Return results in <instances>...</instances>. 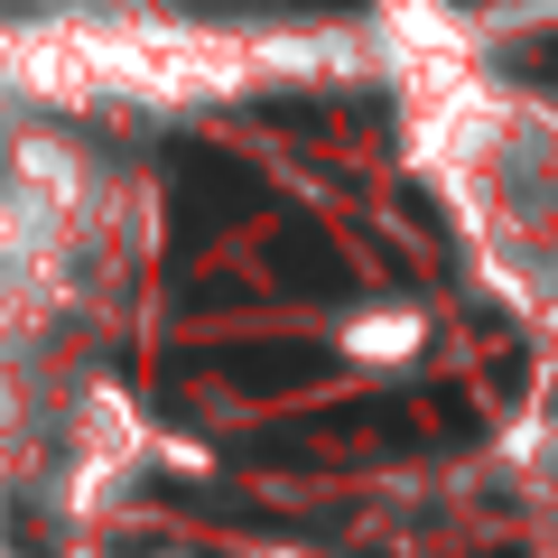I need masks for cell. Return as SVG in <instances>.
Listing matches in <instances>:
<instances>
[]
</instances>
